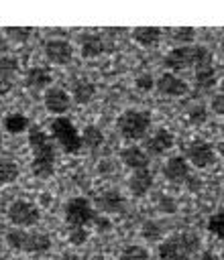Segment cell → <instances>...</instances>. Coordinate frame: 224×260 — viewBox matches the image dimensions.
I'll return each instance as SVG.
<instances>
[{"label":"cell","instance_id":"e575fe53","mask_svg":"<svg viewBox=\"0 0 224 260\" xmlns=\"http://www.w3.org/2000/svg\"><path fill=\"white\" fill-rule=\"evenodd\" d=\"M210 108H212V112H214V114L224 116V93H222V91H220V93H216V95L210 100Z\"/></svg>","mask_w":224,"mask_h":260},{"label":"cell","instance_id":"d4e9b609","mask_svg":"<svg viewBox=\"0 0 224 260\" xmlns=\"http://www.w3.org/2000/svg\"><path fill=\"white\" fill-rule=\"evenodd\" d=\"M216 83V69H214V63L210 65H202L195 69V85L202 87V89H210L214 87Z\"/></svg>","mask_w":224,"mask_h":260},{"label":"cell","instance_id":"8d00e7d4","mask_svg":"<svg viewBox=\"0 0 224 260\" xmlns=\"http://www.w3.org/2000/svg\"><path fill=\"white\" fill-rule=\"evenodd\" d=\"M159 207L165 211V213H173L175 211V201L171 197H161L159 199Z\"/></svg>","mask_w":224,"mask_h":260},{"label":"cell","instance_id":"30bf717a","mask_svg":"<svg viewBox=\"0 0 224 260\" xmlns=\"http://www.w3.org/2000/svg\"><path fill=\"white\" fill-rule=\"evenodd\" d=\"M43 51H45L47 61H51L55 65H67L73 59V47L65 39H49V41H45Z\"/></svg>","mask_w":224,"mask_h":260},{"label":"cell","instance_id":"277c9868","mask_svg":"<svg viewBox=\"0 0 224 260\" xmlns=\"http://www.w3.org/2000/svg\"><path fill=\"white\" fill-rule=\"evenodd\" d=\"M6 244L12 250L26 254H43L51 248V238L43 232H26L20 228H12L6 234Z\"/></svg>","mask_w":224,"mask_h":260},{"label":"cell","instance_id":"8fae6325","mask_svg":"<svg viewBox=\"0 0 224 260\" xmlns=\"http://www.w3.org/2000/svg\"><path fill=\"white\" fill-rule=\"evenodd\" d=\"M163 177L175 185L187 183L189 181V162L185 160V156H181V154L171 156L163 167Z\"/></svg>","mask_w":224,"mask_h":260},{"label":"cell","instance_id":"7bdbcfd3","mask_svg":"<svg viewBox=\"0 0 224 260\" xmlns=\"http://www.w3.org/2000/svg\"><path fill=\"white\" fill-rule=\"evenodd\" d=\"M222 132H224V122H222Z\"/></svg>","mask_w":224,"mask_h":260},{"label":"cell","instance_id":"44dd1931","mask_svg":"<svg viewBox=\"0 0 224 260\" xmlns=\"http://www.w3.org/2000/svg\"><path fill=\"white\" fill-rule=\"evenodd\" d=\"M161 37H163V30L159 26H136V28H132V39L141 47H155V45H159Z\"/></svg>","mask_w":224,"mask_h":260},{"label":"cell","instance_id":"1f68e13d","mask_svg":"<svg viewBox=\"0 0 224 260\" xmlns=\"http://www.w3.org/2000/svg\"><path fill=\"white\" fill-rule=\"evenodd\" d=\"M208 120V108L204 104H193L189 110H187V122L193 124V126H202L206 124Z\"/></svg>","mask_w":224,"mask_h":260},{"label":"cell","instance_id":"4fadbf2b","mask_svg":"<svg viewBox=\"0 0 224 260\" xmlns=\"http://www.w3.org/2000/svg\"><path fill=\"white\" fill-rule=\"evenodd\" d=\"M155 87H157L163 95H169V98H181V95H185L187 89H189V85H187L181 77H177L175 73H171V71H167V73H163L159 79H155Z\"/></svg>","mask_w":224,"mask_h":260},{"label":"cell","instance_id":"6da1fadb","mask_svg":"<svg viewBox=\"0 0 224 260\" xmlns=\"http://www.w3.org/2000/svg\"><path fill=\"white\" fill-rule=\"evenodd\" d=\"M29 146L33 152V175H37L39 179H49L55 173V146L51 142V136L43 128L33 126L29 130Z\"/></svg>","mask_w":224,"mask_h":260},{"label":"cell","instance_id":"f546056e","mask_svg":"<svg viewBox=\"0 0 224 260\" xmlns=\"http://www.w3.org/2000/svg\"><path fill=\"white\" fill-rule=\"evenodd\" d=\"M208 232L214 234L218 240H224V209H218L208 217Z\"/></svg>","mask_w":224,"mask_h":260},{"label":"cell","instance_id":"d6a6232c","mask_svg":"<svg viewBox=\"0 0 224 260\" xmlns=\"http://www.w3.org/2000/svg\"><path fill=\"white\" fill-rule=\"evenodd\" d=\"M67 238H69V242L73 246H81L90 238V232H88V228H69Z\"/></svg>","mask_w":224,"mask_h":260},{"label":"cell","instance_id":"7c38bea8","mask_svg":"<svg viewBox=\"0 0 224 260\" xmlns=\"http://www.w3.org/2000/svg\"><path fill=\"white\" fill-rule=\"evenodd\" d=\"M106 51H110V45L106 43V39L102 35H98V32H83L79 37V53H81V57L92 59V57L104 55Z\"/></svg>","mask_w":224,"mask_h":260},{"label":"cell","instance_id":"5bb4252c","mask_svg":"<svg viewBox=\"0 0 224 260\" xmlns=\"http://www.w3.org/2000/svg\"><path fill=\"white\" fill-rule=\"evenodd\" d=\"M43 102H45V108L51 112V114H57V118L61 114H65L71 106V95L61 89V87H49L43 95Z\"/></svg>","mask_w":224,"mask_h":260},{"label":"cell","instance_id":"cb8c5ba5","mask_svg":"<svg viewBox=\"0 0 224 260\" xmlns=\"http://www.w3.org/2000/svg\"><path fill=\"white\" fill-rule=\"evenodd\" d=\"M18 175H20L18 165H16L12 158L2 156V158H0V185H10V183H14V181L18 179Z\"/></svg>","mask_w":224,"mask_h":260},{"label":"cell","instance_id":"4dcf8cb0","mask_svg":"<svg viewBox=\"0 0 224 260\" xmlns=\"http://www.w3.org/2000/svg\"><path fill=\"white\" fill-rule=\"evenodd\" d=\"M4 32H6L8 39H12V41H16V43H26V41L33 37L35 28H33V26H6Z\"/></svg>","mask_w":224,"mask_h":260},{"label":"cell","instance_id":"d590c367","mask_svg":"<svg viewBox=\"0 0 224 260\" xmlns=\"http://www.w3.org/2000/svg\"><path fill=\"white\" fill-rule=\"evenodd\" d=\"M92 225H96V230H98V232H108V230L112 228V221H110L106 215L98 213V215L94 217V223H92Z\"/></svg>","mask_w":224,"mask_h":260},{"label":"cell","instance_id":"f1b7e54d","mask_svg":"<svg viewBox=\"0 0 224 260\" xmlns=\"http://www.w3.org/2000/svg\"><path fill=\"white\" fill-rule=\"evenodd\" d=\"M171 39L175 43H179V47H187L195 39V28L193 26H177L171 30Z\"/></svg>","mask_w":224,"mask_h":260},{"label":"cell","instance_id":"603a6c76","mask_svg":"<svg viewBox=\"0 0 224 260\" xmlns=\"http://www.w3.org/2000/svg\"><path fill=\"white\" fill-rule=\"evenodd\" d=\"M79 136H81V146H86L88 150H98L102 144H104V134H102V130L98 128V126H94V124H88V126H83V130L79 132Z\"/></svg>","mask_w":224,"mask_h":260},{"label":"cell","instance_id":"60d3db41","mask_svg":"<svg viewBox=\"0 0 224 260\" xmlns=\"http://www.w3.org/2000/svg\"><path fill=\"white\" fill-rule=\"evenodd\" d=\"M220 89H222V93H224V77H222V81H220Z\"/></svg>","mask_w":224,"mask_h":260},{"label":"cell","instance_id":"7a4b0ae2","mask_svg":"<svg viewBox=\"0 0 224 260\" xmlns=\"http://www.w3.org/2000/svg\"><path fill=\"white\" fill-rule=\"evenodd\" d=\"M200 236L193 232H175L159 242L161 260H191L200 252Z\"/></svg>","mask_w":224,"mask_h":260},{"label":"cell","instance_id":"52a82bcc","mask_svg":"<svg viewBox=\"0 0 224 260\" xmlns=\"http://www.w3.org/2000/svg\"><path fill=\"white\" fill-rule=\"evenodd\" d=\"M98 211L86 197H71L65 203V221L69 228H88L94 223Z\"/></svg>","mask_w":224,"mask_h":260},{"label":"cell","instance_id":"f35d334b","mask_svg":"<svg viewBox=\"0 0 224 260\" xmlns=\"http://www.w3.org/2000/svg\"><path fill=\"white\" fill-rule=\"evenodd\" d=\"M59 260H81V258H79L77 254H73V252H65V254H63Z\"/></svg>","mask_w":224,"mask_h":260},{"label":"cell","instance_id":"8992f818","mask_svg":"<svg viewBox=\"0 0 224 260\" xmlns=\"http://www.w3.org/2000/svg\"><path fill=\"white\" fill-rule=\"evenodd\" d=\"M51 134L55 138V142L69 154H77L83 146H81V136H79V130L75 128V124L65 118V116H59L53 120L51 124Z\"/></svg>","mask_w":224,"mask_h":260},{"label":"cell","instance_id":"ee69618b","mask_svg":"<svg viewBox=\"0 0 224 260\" xmlns=\"http://www.w3.org/2000/svg\"><path fill=\"white\" fill-rule=\"evenodd\" d=\"M222 260H224V252H222Z\"/></svg>","mask_w":224,"mask_h":260},{"label":"cell","instance_id":"83f0119b","mask_svg":"<svg viewBox=\"0 0 224 260\" xmlns=\"http://www.w3.org/2000/svg\"><path fill=\"white\" fill-rule=\"evenodd\" d=\"M120 260H151L149 250L138 244H128L120 252Z\"/></svg>","mask_w":224,"mask_h":260},{"label":"cell","instance_id":"2e32d148","mask_svg":"<svg viewBox=\"0 0 224 260\" xmlns=\"http://www.w3.org/2000/svg\"><path fill=\"white\" fill-rule=\"evenodd\" d=\"M173 142H175V136H173V132L169 130V128H157L151 136H149V140H147V154H163V152H167L171 146H173Z\"/></svg>","mask_w":224,"mask_h":260},{"label":"cell","instance_id":"4316f807","mask_svg":"<svg viewBox=\"0 0 224 260\" xmlns=\"http://www.w3.org/2000/svg\"><path fill=\"white\" fill-rule=\"evenodd\" d=\"M141 234H143V238H145L147 242H161L165 230H163V225H161L157 219H147V221L143 223V228H141Z\"/></svg>","mask_w":224,"mask_h":260},{"label":"cell","instance_id":"74e56055","mask_svg":"<svg viewBox=\"0 0 224 260\" xmlns=\"http://www.w3.org/2000/svg\"><path fill=\"white\" fill-rule=\"evenodd\" d=\"M191 260H216V256H214L212 252H208V250H202V252H198Z\"/></svg>","mask_w":224,"mask_h":260},{"label":"cell","instance_id":"484cf974","mask_svg":"<svg viewBox=\"0 0 224 260\" xmlns=\"http://www.w3.org/2000/svg\"><path fill=\"white\" fill-rule=\"evenodd\" d=\"M29 128V118L20 112H12L4 118V130H8L10 134H20Z\"/></svg>","mask_w":224,"mask_h":260},{"label":"cell","instance_id":"b9f144b4","mask_svg":"<svg viewBox=\"0 0 224 260\" xmlns=\"http://www.w3.org/2000/svg\"><path fill=\"white\" fill-rule=\"evenodd\" d=\"M0 146H2V132H0Z\"/></svg>","mask_w":224,"mask_h":260},{"label":"cell","instance_id":"ba28073f","mask_svg":"<svg viewBox=\"0 0 224 260\" xmlns=\"http://www.w3.org/2000/svg\"><path fill=\"white\" fill-rule=\"evenodd\" d=\"M6 215H8L10 223L16 225V228L35 225V223H39V219H41L39 207H37L35 203L26 201V199H16V201H12V203L8 205V209H6Z\"/></svg>","mask_w":224,"mask_h":260},{"label":"cell","instance_id":"836d02e7","mask_svg":"<svg viewBox=\"0 0 224 260\" xmlns=\"http://www.w3.org/2000/svg\"><path fill=\"white\" fill-rule=\"evenodd\" d=\"M134 87L141 89V91H151L155 87V77L151 73H141L134 79Z\"/></svg>","mask_w":224,"mask_h":260},{"label":"cell","instance_id":"9a60e30c","mask_svg":"<svg viewBox=\"0 0 224 260\" xmlns=\"http://www.w3.org/2000/svg\"><path fill=\"white\" fill-rule=\"evenodd\" d=\"M96 207L102 211V215H108V213H122L124 207H126V199L122 193L114 191V189H108V191H102L98 197H96Z\"/></svg>","mask_w":224,"mask_h":260},{"label":"cell","instance_id":"d6986e66","mask_svg":"<svg viewBox=\"0 0 224 260\" xmlns=\"http://www.w3.org/2000/svg\"><path fill=\"white\" fill-rule=\"evenodd\" d=\"M120 160L124 167L132 171H143L149 169V154L141 146H126L120 150Z\"/></svg>","mask_w":224,"mask_h":260},{"label":"cell","instance_id":"ab89813d","mask_svg":"<svg viewBox=\"0 0 224 260\" xmlns=\"http://www.w3.org/2000/svg\"><path fill=\"white\" fill-rule=\"evenodd\" d=\"M214 150H216V152H220V154H224V140H222V142H218V144L214 146Z\"/></svg>","mask_w":224,"mask_h":260},{"label":"cell","instance_id":"ffe728a7","mask_svg":"<svg viewBox=\"0 0 224 260\" xmlns=\"http://www.w3.org/2000/svg\"><path fill=\"white\" fill-rule=\"evenodd\" d=\"M153 187V173L149 169L143 171H132V177L128 181V189L134 197H143L149 193V189Z\"/></svg>","mask_w":224,"mask_h":260},{"label":"cell","instance_id":"9c48e42d","mask_svg":"<svg viewBox=\"0 0 224 260\" xmlns=\"http://www.w3.org/2000/svg\"><path fill=\"white\" fill-rule=\"evenodd\" d=\"M216 158V150L214 146L208 142V140H202V138H195L187 144V152H185V160L198 169H206L214 162Z\"/></svg>","mask_w":224,"mask_h":260},{"label":"cell","instance_id":"e0dca14e","mask_svg":"<svg viewBox=\"0 0 224 260\" xmlns=\"http://www.w3.org/2000/svg\"><path fill=\"white\" fill-rule=\"evenodd\" d=\"M18 71V59L12 55H0V93H8L14 85V77Z\"/></svg>","mask_w":224,"mask_h":260},{"label":"cell","instance_id":"5b68a950","mask_svg":"<svg viewBox=\"0 0 224 260\" xmlns=\"http://www.w3.org/2000/svg\"><path fill=\"white\" fill-rule=\"evenodd\" d=\"M116 128L122 134V138L126 140H141L147 136L149 128H151V114L147 110H124L118 120H116Z\"/></svg>","mask_w":224,"mask_h":260},{"label":"cell","instance_id":"3957f363","mask_svg":"<svg viewBox=\"0 0 224 260\" xmlns=\"http://www.w3.org/2000/svg\"><path fill=\"white\" fill-rule=\"evenodd\" d=\"M214 63V57L208 47L204 45H187V47H175L165 55V67L173 71H181L187 67H202Z\"/></svg>","mask_w":224,"mask_h":260},{"label":"cell","instance_id":"ac0fdd59","mask_svg":"<svg viewBox=\"0 0 224 260\" xmlns=\"http://www.w3.org/2000/svg\"><path fill=\"white\" fill-rule=\"evenodd\" d=\"M51 81H53V75L43 65H35L24 73V87L31 91H39V89L47 87Z\"/></svg>","mask_w":224,"mask_h":260},{"label":"cell","instance_id":"7402d4cb","mask_svg":"<svg viewBox=\"0 0 224 260\" xmlns=\"http://www.w3.org/2000/svg\"><path fill=\"white\" fill-rule=\"evenodd\" d=\"M71 98L75 104H90L96 98V85L90 79H75L71 85Z\"/></svg>","mask_w":224,"mask_h":260}]
</instances>
